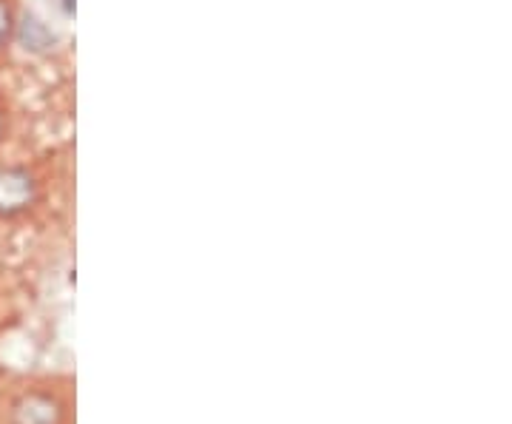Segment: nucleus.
<instances>
[{"label": "nucleus", "instance_id": "1", "mask_svg": "<svg viewBox=\"0 0 512 424\" xmlns=\"http://www.w3.org/2000/svg\"><path fill=\"white\" fill-rule=\"evenodd\" d=\"M32 203V180L29 174L6 168L0 171V214L12 217Z\"/></svg>", "mask_w": 512, "mask_h": 424}, {"label": "nucleus", "instance_id": "2", "mask_svg": "<svg viewBox=\"0 0 512 424\" xmlns=\"http://www.w3.org/2000/svg\"><path fill=\"white\" fill-rule=\"evenodd\" d=\"M12 424H60V405L49 396H23L12 410Z\"/></svg>", "mask_w": 512, "mask_h": 424}, {"label": "nucleus", "instance_id": "3", "mask_svg": "<svg viewBox=\"0 0 512 424\" xmlns=\"http://www.w3.org/2000/svg\"><path fill=\"white\" fill-rule=\"evenodd\" d=\"M9 29H12V20H9V9L0 3V46H3V40L9 37Z\"/></svg>", "mask_w": 512, "mask_h": 424}]
</instances>
